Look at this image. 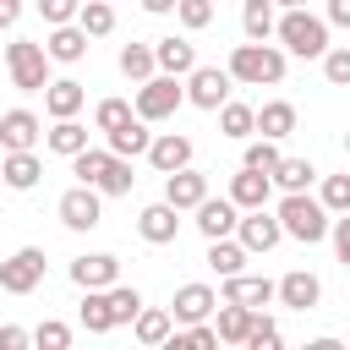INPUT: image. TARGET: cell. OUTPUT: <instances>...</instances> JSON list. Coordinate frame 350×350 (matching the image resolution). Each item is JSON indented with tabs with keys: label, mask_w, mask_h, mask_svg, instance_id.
Here are the masks:
<instances>
[{
	"label": "cell",
	"mask_w": 350,
	"mask_h": 350,
	"mask_svg": "<svg viewBox=\"0 0 350 350\" xmlns=\"http://www.w3.org/2000/svg\"><path fill=\"white\" fill-rule=\"evenodd\" d=\"M82 104H88V88H82L77 77H60V82H49V88H44V109H49L55 120L82 115Z\"/></svg>",
	"instance_id": "7402d4cb"
},
{
	"label": "cell",
	"mask_w": 350,
	"mask_h": 350,
	"mask_svg": "<svg viewBox=\"0 0 350 350\" xmlns=\"http://www.w3.org/2000/svg\"><path fill=\"white\" fill-rule=\"evenodd\" d=\"M328 27H350V0H328Z\"/></svg>",
	"instance_id": "681fc988"
},
{
	"label": "cell",
	"mask_w": 350,
	"mask_h": 350,
	"mask_svg": "<svg viewBox=\"0 0 350 350\" xmlns=\"http://www.w3.org/2000/svg\"><path fill=\"white\" fill-rule=\"evenodd\" d=\"M0 153H5V148H0Z\"/></svg>",
	"instance_id": "11a10c76"
},
{
	"label": "cell",
	"mask_w": 350,
	"mask_h": 350,
	"mask_svg": "<svg viewBox=\"0 0 350 350\" xmlns=\"http://www.w3.org/2000/svg\"><path fill=\"white\" fill-rule=\"evenodd\" d=\"M208 268H213L219 279L241 273V268H246V246H241L235 235H219V241H208Z\"/></svg>",
	"instance_id": "f1b7e54d"
},
{
	"label": "cell",
	"mask_w": 350,
	"mask_h": 350,
	"mask_svg": "<svg viewBox=\"0 0 350 350\" xmlns=\"http://www.w3.org/2000/svg\"><path fill=\"white\" fill-rule=\"evenodd\" d=\"M104 295H109V312H115V328H120V323H131V317L142 312V295H137V284H120V279H115V284H109Z\"/></svg>",
	"instance_id": "74e56055"
},
{
	"label": "cell",
	"mask_w": 350,
	"mask_h": 350,
	"mask_svg": "<svg viewBox=\"0 0 350 350\" xmlns=\"http://www.w3.org/2000/svg\"><path fill=\"white\" fill-rule=\"evenodd\" d=\"M5 71H11V88L44 93L49 88V49L38 38H11L5 44Z\"/></svg>",
	"instance_id": "277c9868"
},
{
	"label": "cell",
	"mask_w": 350,
	"mask_h": 350,
	"mask_svg": "<svg viewBox=\"0 0 350 350\" xmlns=\"http://www.w3.org/2000/svg\"><path fill=\"white\" fill-rule=\"evenodd\" d=\"M230 88H235V77L219 71V66H191L186 71V104H197V109H219L230 98Z\"/></svg>",
	"instance_id": "ba28073f"
},
{
	"label": "cell",
	"mask_w": 350,
	"mask_h": 350,
	"mask_svg": "<svg viewBox=\"0 0 350 350\" xmlns=\"http://www.w3.org/2000/svg\"><path fill=\"white\" fill-rule=\"evenodd\" d=\"M131 115H137V109H131L126 98H98V109H93V126H98V131H115V126H126Z\"/></svg>",
	"instance_id": "ab89813d"
},
{
	"label": "cell",
	"mask_w": 350,
	"mask_h": 350,
	"mask_svg": "<svg viewBox=\"0 0 350 350\" xmlns=\"http://www.w3.org/2000/svg\"><path fill=\"white\" fill-rule=\"evenodd\" d=\"M219 301H241V306H257V312H262V306L273 301V279H262V273H230Z\"/></svg>",
	"instance_id": "d6986e66"
},
{
	"label": "cell",
	"mask_w": 350,
	"mask_h": 350,
	"mask_svg": "<svg viewBox=\"0 0 350 350\" xmlns=\"http://www.w3.org/2000/svg\"><path fill=\"white\" fill-rule=\"evenodd\" d=\"M323 77H328L334 88H350V49H345V44H339V49H334V44L323 49Z\"/></svg>",
	"instance_id": "ee69618b"
},
{
	"label": "cell",
	"mask_w": 350,
	"mask_h": 350,
	"mask_svg": "<svg viewBox=\"0 0 350 350\" xmlns=\"http://www.w3.org/2000/svg\"><path fill=\"white\" fill-rule=\"evenodd\" d=\"M142 11H153V16H164V11H175V0H142Z\"/></svg>",
	"instance_id": "816d5d0a"
},
{
	"label": "cell",
	"mask_w": 350,
	"mask_h": 350,
	"mask_svg": "<svg viewBox=\"0 0 350 350\" xmlns=\"http://www.w3.org/2000/svg\"><path fill=\"white\" fill-rule=\"evenodd\" d=\"M273 22H279V5L273 0H246L241 5V33L246 38H273Z\"/></svg>",
	"instance_id": "1f68e13d"
},
{
	"label": "cell",
	"mask_w": 350,
	"mask_h": 350,
	"mask_svg": "<svg viewBox=\"0 0 350 350\" xmlns=\"http://www.w3.org/2000/svg\"><path fill=\"white\" fill-rule=\"evenodd\" d=\"M175 16H180V27L202 33V27L213 22V0H175Z\"/></svg>",
	"instance_id": "7bdbcfd3"
},
{
	"label": "cell",
	"mask_w": 350,
	"mask_h": 350,
	"mask_svg": "<svg viewBox=\"0 0 350 350\" xmlns=\"http://www.w3.org/2000/svg\"><path fill=\"white\" fill-rule=\"evenodd\" d=\"M115 279H120V257H109V252H82L71 262V284L77 290H109Z\"/></svg>",
	"instance_id": "8fae6325"
},
{
	"label": "cell",
	"mask_w": 350,
	"mask_h": 350,
	"mask_svg": "<svg viewBox=\"0 0 350 350\" xmlns=\"http://www.w3.org/2000/svg\"><path fill=\"white\" fill-rule=\"evenodd\" d=\"M252 312L257 306H241V301H219V345H246V328H252Z\"/></svg>",
	"instance_id": "4316f807"
},
{
	"label": "cell",
	"mask_w": 350,
	"mask_h": 350,
	"mask_svg": "<svg viewBox=\"0 0 350 350\" xmlns=\"http://www.w3.org/2000/svg\"><path fill=\"white\" fill-rule=\"evenodd\" d=\"M44 49H49V60H60V66H77V60L88 55V33H82L77 22H60V27H49Z\"/></svg>",
	"instance_id": "44dd1931"
},
{
	"label": "cell",
	"mask_w": 350,
	"mask_h": 350,
	"mask_svg": "<svg viewBox=\"0 0 350 350\" xmlns=\"http://www.w3.org/2000/svg\"><path fill=\"white\" fill-rule=\"evenodd\" d=\"M104 164H109V148H82V153H71V175H77L82 186H98Z\"/></svg>",
	"instance_id": "8d00e7d4"
},
{
	"label": "cell",
	"mask_w": 350,
	"mask_h": 350,
	"mask_svg": "<svg viewBox=\"0 0 350 350\" xmlns=\"http://www.w3.org/2000/svg\"><path fill=\"white\" fill-rule=\"evenodd\" d=\"M137 235H142L148 246H170V241L180 235V208H175V202H148V208L137 213Z\"/></svg>",
	"instance_id": "30bf717a"
},
{
	"label": "cell",
	"mask_w": 350,
	"mask_h": 350,
	"mask_svg": "<svg viewBox=\"0 0 350 350\" xmlns=\"http://www.w3.org/2000/svg\"><path fill=\"white\" fill-rule=\"evenodd\" d=\"M131 186H137V175H131V159L109 153V164H104V175H98V197H126Z\"/></svg>",
	"instance_id": "e575fe53"
},
{
	"label": "cell",
	"mask_w": 350,
	"mask_h": 350,
	"mask_svg": "<svg viewBox=\"0 0 350 350\" xmlns=\"http://www.w3.org/2000/svg\"><path fill=\"white\" fill-rule=\"evenodd\" d=\"M0 180H5L11 191H33V186L44 180V159H38L33 148H22V153H0Z\"/></svg>",
	"instance_id": "e0dca14e"
},
{
	"label": "cell",
	"mask_w": 350,
	"mask_h": 350,
	"mask_svg": "<svg viewBox=\"0 0 350 350\" xmlns=\"http://www.w3.org/2000/svg\"><path fill=\"white\" fill-rule=\"evenodd\" d=\"M27 339H33V334H27V328H16V323H5V328H0V350H22Z\"/></svg>",
	"instance_id": "c3c4849f"
},
{
	"label": "cell",
	"mask_w": 350,
	"mask_h": 350,
	"mask_svg": "<svg viewBox=\"0 0 350 350\" xmlns=\"http://www.w3.org/2000/svg\"><path fill=\"white\" fill-rule=\"evenodd\" d=\"M77 5H82V0H38V16H44L49 27H60V22H77Z\"/></svg>",
	"instance_id": "bcb514c9"
},
{
	"label": "cell",
	"mask_w": 350,
	"mask_h": 350,
	"mask_svg": "<svg viewBox=\"0 0 350 350\" xmlns=\"http://www.w3.org/2000/svg\"><path fill=\"white\" fill-rule=\"evenodd\" d=\"M180 104H186V82L170 77V71H153L148 82H137V98H131V109H137L148 126H153V120H170Z\"/></svg>",
	"instance_id": "5b68a950"
},
{
	"label": "cell",
	"mask_w": 350,
	"mask_h": 350,
	"mask_svg": "<svg viewBox=\"0 0 350 350\" xmlns=\"http://www.w3.org/2000/svg\"><path fill=\"white\" fill-rule=\"evenodd\" d=\"M241 164L268 175V170L279 164V142H273V137H246V159H241Z\"/></svg>",
	"instance_id": "f35d334b"
},
{
	"label": "cell",
	"mask_w": 350,
	"mask_h": 350,
	"mask_svg": "<svg viewBox=\"0 0 350 350\" xmlns=\"http://www.w3.org/2000/svg\"><path fill=\"white\" fill-rule=\"evenodd\" d=\"M257 131L273 137V142H284V137L295 131V104H290V98H268V104L257 109Z\"/></svg>",
	"instance_id": "484cf974"
},
{
	"label": "cell",
	"mask_w": 350,
	"mask_h": 350,
	"mask_svg": "<svg viewBox=\"0 0 350 350\" xmlns=\"http://www.w3.org/2000/svg\"><path fill=\"white\" fill-rule=\"evenodd\" d=\"M224 71L241 88H273V82H284V49L268 44V38H246V44L230 49V66Z\"/></svg>",
	"instance_id": "6da1fadb"
},
{
	"label": "cell",
	"mask_w": 350,
	"mask_h": 350,
	"mask_svg": "<svg viewBox=\"0 0 350 350\" xmlns=\"http://www.w3.org/2000/svg\"><path fill=\"white\" fill-rule=\"evenodd\" d=\"M273 5H279V11H290V5H306V0H273Z\"/></svg>",
	"instance_id": "f5cc1de1"
},
{
	"label": "cell",
	"mask_w": 350,
	"mask_h": 350,
	"mask_svg": "<svg viewBox=\"0 0 350 350\" xmlns=\"http://www.w3.org/2000/svg\"><path fill=\"white\" fill-rule=\"evenodd\" d=\"M191 213H197V230H202L208 241H219V235H235V224H241V208H235L230 197H202Z\"/></svg>",
	"instance_id": "9a60e30c"
},
{
	"label": "cell",
	"mask_w": 350,
	"mask_h": 350,
	"mask_svg": "<svg viewBox=\"0 0 350 350\" xmlns=\"http://www.w3.org/2000/svg\"><path fill=\"white\" fill-rule=\"evenodd\" d=\"M170 328H175V317H170V312H159V306H142V312L131 317L137 345H164V339H170Z\"/></svg>",
	"instance_id": "4dcf8cb0"
},
{
	"label": "cell",
	"mask_w": 350,
	"mask_h": 350,
	"mask_svg": "<svg viewBox=\"0 0 350 350\" xmlns=\"http://www.w3.org/2000/svg\"><path fill=\"white\" fill-rule=\"evenodd\" d=\"M317 202H323L328 213H350V175H328L323 191H317Z\"/></svg>",
	"instance_id": "b9f144b4"
},
{
	"label": "cell",
	"mask_w": 350,
	"mask_h": 350,
	"mask_svg": "<svg viewBox=\"0 0 350 350\" xmlns=\"http://www.w3.org/2000/svg\"><path fill=\"white\" fill-rule=\"evenodd\" d=\"M44 284V252L38 246H16L11 257H0V290L5 295H33Z\"/></svg>",
	"instance_id": "8992f818"
},
{
	"label": "cell",
	"mask_w": 350,
	"mask_h": 350,
	"mask_svg": "<svg viewBox=\"0 0 350 350\" xmlns=\"http://www.w3.org/2000/svg\"><path fill=\"white\" fill-rule=\"evenodd\" d=\"M273 38H279V49H284V55L323 60V49H328V22H323V16H312L306 5H290V11L273 22Z\"/></svg>",
	"instance_id": "7a4b0ae2"
},
{
	"label": "cell",
	"mask_w": 350,
	"mask_h": 350,
	"mask_svg": "<svg viewBox=\"0 0 350 350\" xmlns=\"http://www.w3.org/2000/svg\"><path fill=\"white\" fill-rule=\"evenodd\" d=\"M16 16H22V0H0V33H11Z\"/></svg>",
	"instance_id": "f907efd6"
},
{
	"label": "cell",
	"mask_w": 350,
	"mask_h": 350,
	"mask_svg": "<svg viewBox=\"0 0 350 350\" xmlns=\"http://www.w3.org/2000/svg\"><path fill=\"white\" fill-rule=\"evenodd\" d=\"M55 213H60V224L66 230H98L104 224V202H98V186H71V191H60V202H55Z\"/></svg>",
	"instance_id": "52a82bcc"
},
{
	"label": "cell",
	"mask_w": 350,
	"mask_h": 350,
	"mask_svg": "<svg viewBox=\"0 0 350 350\" xmlns=\"http://www.w3.org/2000/svg\"><path fill=\"white\" fill-rule=\"evenodd\" d=\"M268 197H273V180L262 170H246L241 164V175H230V202L235 208H268Z\"/></svg>",
	"instance_id": "ac0fdd59"
},
{
	"label": "cell",
	"mask_w": 350,
	"mask_h": 350,
	"mask_svg": "<svg viewBox=\"0 0 350 350\" xmlns=\"http://www.w3.org/2000/svg\"><path fill=\"white\" fill-rule=\"evenodd\" d=\"M77 317H82L88 334H109V328H115V312H109V295H104V290H82Z\"/></svg>",
	"instance_id": "f546056e"
},
{
	"label": "cell",
	"mask_w": 350,
	"mask_h": 350,
	"mask_svg": "<svg viewBox=\"0 0 350 350\" xmlns=\"http://www.w3.org/2000/svg\"><path fill=\"white\" fill-rule=\"evenodd\" d=\"M246 350H279V323L252 312V328H246Z\"/></svg>",
	"instance_id": "60d3db41"
},
{
	"label": "cell",
	"mask_w": 350,
	"mask_h": 350,
	"mask_svg": "<svg viewBox=\"0 0 350 350\" xmlns=\"http://www.w3.org/2000/svg\"><path fill=\"white\" fill-rule=\"evenodd\" d=\"M312 175H317V170H312L306 159H284V153H279V164L268 170V180H273L279 191H306V186H312Z\"/></svg>",
	"instance_id": "d6a6232c"
},
{
	"label": "cell",
	"mask_w": 350,
	"mask_h": 350,
	"mask_svg": "<svg viewBox=\"0 0 350 350\" xmlns=\"http://www.w3.org/2000/svg\"><path fill=\"white\" fill-rule=\"evenodd\" d=\"M38 137H44V126H38L33 109H5V115H0V148H5V153L38 148Z\"/></svg>",
	"instance_id": "2e32d148"
},
{
	"label": "cell",
	"mask_w": 350,
	"mask_h": 350,
	"mask_svg": "<svg viewBox=\"0 0 350 350\" xmlns=\"http://www.w3.org/2000/svg\"><path fill=\"white\" fill-rule=\"evenodd\" d=\"M213 306H219V295H213L208 284H180L175 301H170V317H175V323H202Z\"/></svg>",
	"instance_id": "ffe728a7"
},
{
	"label": "cell",
	"mask_w": 350,
	"mask_h": 350,
	"mask_svg": "<svg viewBox=\"0 0 350 350\" xmlns=\"http://www.w3.org/2000/svg\"><path fill=\"white\" fill-rule=\"evenodd\" d=\"M33 345H44V350H66V345H71V328L49 317V323H38V328H33Z\"/></svg>",
	"instance_id": "f6af8a7d"
},
{
	"label": "cell",
	"mask_w": 350,
	"mask_h": 350,
	"mask_svg": "<svg viewBox=\"0 0 350 350\" xmlns=\"http://www.w3.org/2000/svg\"><path fill=\"white\" fill-rule=\"evenodd\" d=\"M213 115H219V131H224V137H235V142H246V137L257 131V109H252V104H235V98H224Z\"/></svg>",
	"instance_id": "83f0119b"
},
{
	"label": "cell",
	"mask_w": 350,
	"mask_h": 350,
	"mask_svg": "<svg viewBox=\"0 0 350 350\" xmlns=\"http://www.w3.org/2000/svg\"><path fill=\"white\" fill-rule=\"evenodd\" d=\"M279 213V230L290 235V241H301V246H317V241H328V208L317 202V197H306V191H284V202L273 208Z\"/></svg>",
	"instance_id": "3957f363"
},
{
	"label": "cell",
	"mask_w": 350,
	"mask_h": 350,
	"mask_svg": "<svg viewBox=\"0 0 350 350\" xmlns=\"http://www.w3.org/2000/svg\"><path fill=\"white\" fill-rule=\"evenodd\" d=\"M273 301H284L290 312H312V306L323 301V284H317V273H306V268H290V273L273 284Z\"/></svg>",
	"instance_id": "7c38bea8"
},
{
	"label": "cell",
	"mask_w": 350,
	"mask_h": 350,
	"mask_svg": "<svg viewBox=\"0 0 350 350\" xmlns=\"http://www.w3.org/2000/svg\"><path fill=\"white\" fill-rule=\"evenodd\" d=\"M44 148H49V153H60V159H71V153H82V148H88V126H82L77 115H66V120H55V126L44 131Z\"/></svg>",
	"instance_id": "d4e9b609"
},
{
	"label": "cell",
	"mask_w": 350,
	"mask_h": 350,
	"mask_svg": "<svg viewBox=\"0 0 350 350\" xmlns=\"http://www.w3.org/2000/svg\"><path fill=\"white\" fill-rule=\"evenodd\" d=\"M191 153H197V148H191V137H180V131H159V137L148 142V153H142V159H148L159 175H170V170L191 164Z\"/></svg>",
	"instance_id": "4fadbf2b"
},
{
	"label": "cell",
	"mask_w": 350,
	"mask_h": 350,
	"mask_svg": "<svg viewBox=\"0 0 350 350\" xmlns=\"http://www.w3.org/2000/svg\"><path fill=\"white\" fill-rule=\"evenodd\" d=\"M120 71L131 77V82H148L159 66H153V44H126L120 49Z\"/></svg>",
	"instance_id": "d590c367"
},
{
	"label": "cell",
	"mask_w": 350,
	"mask_h": 350,
	"mask_svg": "<svg viewBox=\"0 0 350 350\" xmlns=\"http://www.w3.org/2000/svg\"><path fill=\"white\" fill-rule=\"evenodd\" d=\"M328 241H334L339 262L350 268V213H334V219H328Z\"/></svg>",
	"instance_id": "7dc6e473"
},
{
	"label": "cell",
	"mask_w": 350,
	"mask_h": 350,
	"mask_svg": "<svg viewBox=\"0 0 350 350\" xmlns=\"http://www.w3.org/2000/svg\"><path fill=\"white\" fill-rule=\"evenodd\" d=\"M235 241H241L246 252H273V246L284 241V230H279V213H268V208H241Z\"/></svg>",
	"instance_id": "9c48e42d"
},
{
	"label": "cell",
	"mask_w": 350,
	"mask_h": 350,
	"mask_svg": "<svg viewBox=\"0 0 350 350\" xmlns=\"http://www.w3.org/2000/svg\"><path fill=\"white\" fill-rule=\"evenodd\" d=\"M77 27H82L88 38H109V33H115V11H109V0H82V5H77Z\"/></svg>",
	"instance_id": "836d02e7"
},
{
	"label": "cell",
	"mask_w": 350,
	"mask_h": 350,
	"mask_svg": "<svg viewBox=\"0 0 350 350\" xmlns=\"http://www.w3.org/2000/svg\"><path fill=\"white\" fill-rule=\"evenodd\" d=\"M202 197H208V175H202V170L180 164V170H170V175H164V202H175L180 213H186V208H197Z\"/></svg>",
	"instance_id": "5bb4252c"
},
{
	"label": "cell",
	"mask_w": 350,
	"mask_h": 350,
	"mask_svg": "<svg viewBox=\"0 0 350 350\" xmlns=\"http://www.w3.org/2000/svg\"><path fill=\"white\" fill-rule=\"evenodd\" d=\"M345 153H350V131H345Z\"/></svg>",
	"instance_id": "db71d44e"
},
{
	"label": "cell",
	"mask_w": 350,
	"mask_h": 350,
	"mask_svg": "<svg viewBox=\"0 0 350 350\" xmlns=\"http://www.w3.org/2000/svg\"><path fill=\"white\" fill-rule=\"evenodd\" d=\"M104 137H109V153H120V159H142L148 142H153V131H148L142 115H131L126 126H115V131H104Z\"/></svg>",
	"instance_id": "603a6c76"
},
{
	"label": "cell",
	"mask_w": 350,
	"mask_h": 350,
	"mask_svg": "<svg viewBox=\"0 0 350 350\" xmlns=\"http://www.w3.org/2000/svg\"><path fill=\"white\" fill-rule=\"evenodd\" d=\"M153 66L170 71V77H186V71L197 66V44H186V38H159V44H153Z\"/></svg>",
	"instance_id": "cb8c5ba5"
}]
</instances>
